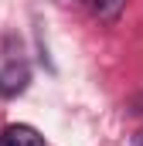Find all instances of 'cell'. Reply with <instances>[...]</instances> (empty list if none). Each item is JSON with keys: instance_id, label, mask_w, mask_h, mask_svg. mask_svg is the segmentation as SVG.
<instances>
[{"instance_id": "1", "label": "cell", "mask_w": 143, "mask_h": 146, "mask_svg": "<svg viewBox=\"0 0 143 146\" xmlns=\"http://www.w3.org/2000/svg\"><path fill=\"white\" fill-rule=\"evenodd\" d=\"M31 82V68L27 61H7L0 68V99H17Z\"/></svg>"}, {"instance_id": "4", "label": "cell", "mask_w": 143, "mask_h": 146, "mask_svg": "<svg viewBox=\"0 0 143 146\" xmlns=\"http://www.w3.org/2000/svg\"><path fill=\"white\" fill-rule=\"evenodd\" d=\"M133 146H143V129L136 133V136H133Z\"/></svg>"}, {"instance_id": "2", "label": "cell", "mask_w": 143, "mask_h": 146, "mask_svg": "<svg viewBox=\"0 0 143 146\" xmlns=\"http://www.w3.org/2000/svg\"><path fill=\"white\" fill-rule=\"evenodd\" d=\"M0 146H44V136L37 133L34 126H24V122H17V126H7V129H3Z\"/></svg>"}, {"instance_id": "3", "label": "cell", "mask_w": 143, "mask_h": 146, "mask_svg": "<svg viewBox=\"0 0 143 146\" xmlns=\"http://www.w3.org/2000/svg\"><path fill=\"white\" fill-rule=\"evenodd\" d=\"M89 7H92V14L102 24H116L119 14L126 10V0H89Z\"/></svg>"}, {"instance_id": "5", "label": "cell", "mask_w": 143, "mask_h": 146, "mask_svg": "<svg viewBox=\"0 0 143 146\" xmlns=\"http://www.w3.org/2000/svg\"><path fill=\"white\" fill-rule=\"evenodd\" d=\"M55 3H72V0H55Z\"/></svg>"}]
</instances>
